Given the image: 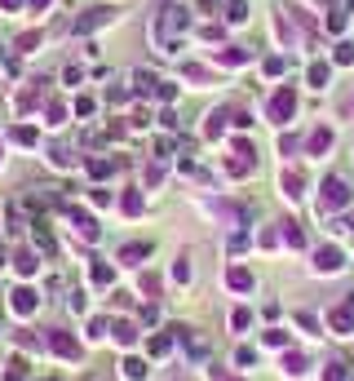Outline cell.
Returning a JSON list of instances; mask_svg holds the SVG:
<instances>
[{"instance_id": "1", "label": "cell", "mask_w": 354, "mask_h": 381, "mask_svg": "<svg viewBox=\"0 0 354 381\" xmlns=\"http://www.w3.org/2000/svg\"><path fill=\"white\" fill-rule=\"evenodd\" d=\"M186 27H191V9H182V5H164L160 14H155V27H151L155 49H160V53H177V49H182Z\"/></svg>"}, {"instance_id": "2", "label": "cell", "mask_w": 354, "mask_h": 381, "mask_svg": "<svg viewBox=\"0 0 354 381\" xmlns=\"http://www.w3.org/2000/svg\"><path fill=\"white\" fill-rule=\"evenodd\" d=\"M323 195H319V209L323 213H337V209H346L350 204V187L341 178H323V187H319Z\"/></svg>"}, {"instance_id": "3", "label": "cell", "mask_w": 354, "mask_h": 381, "mask_svg": "<svg viewBox=\"0 0 354 381\" xmlns=\"http://www.w3.org/2000/svg\"><path fill=\"white\" fill-rule=\"evenodd\" d=\"M292 111H297V94H292V89H275V94H270L266 116L275 120V124H288V120H292Z\"/></svg>"}, {"instance_id": "4", "label": "cell", "mask_w": 354, "mask_h": 381, "mask_svg": "<svg viewBox=\"0 0 354 381\" xmlns=\"http://www.w3.org/2000/svg\"><path fill=\"white\" fill-rule=\"evenodd\" d=\"M49 350H53V355H62V359H80V341L67 337V332H58V328L49 332Z\"/></svg>"}, {"instance_id": "5", "label": "cell", "mask_w": 354, "mask_h": 381, "mask_svg": "<svg viewBox=\"0 0 354 381\" xmlns=\"http://www.w3.org/2000/svg\"><path fill=\"white\" fill-rule=\"evenodd\" d=\"M328 328L332 332H354V297L346 306H337V311H328Z\"/></svg>"}, {"instance_id": "6", "label": "cell", "mask_w": 354, "mask_h": 381, "mask_svg": "<svg viewBox=\"0 0 354 381\" xmlns=\"http://www.w3.org/2000/svg\"><path fill=\"white\" fill-rule=\"evenodd\" d=\"M314 266H319L323 275H337L341 266H346V257H341V248H319V253H314Z\"/></svg>"}, {"instance_id": "7", "label": "cell", "mask_w": 354, "mask_h": 381, "mask_svg": "<svg viewBox=\"0 0 354 381\" xmlns=\"http://www.w3.org/2000/svg\"><path fill=\"white\" fill-rule=\"evenodd\" d=\"M111 18H115L111 9H89L85 18H76V31H80V36H85V31H98V27H107Z\"/></svg>"}, {"instance_id": "8", "label": "cell", "mask_w": 354, "mask_h": 381, "mask_svg": "<svg viewBox=\"0 0 354 381\" xmlns=\"http://www.w3.org/2000/svg\"><path fill=\"white\" fill-rule=\"evenodd\" d=\"M9 306H14V315H23V319H27V315L36 311V293H31V288H14V293H9Z\"/></svg>"}, {"instance_id": "9", "label": "cell", "mask_w": 354, "mask_h": 381, "mask_svg": "<svg viewBox=\"0 0 354 381\" xmlns=\"http://www.w3.org/2000/svg\"><path fill=\"white\" fill-rule=\"evenodd\" d=\"M71 226H76V235H85V239H98V222H93L89 213L71 209Z\"/></svg>"}, {"instance_id": "10", "label": "cell", "mask_w": 354, "mask_h": 381, "mask_svg": "<svg viewBox=\"0 0 354 381\" xmlns=\"http://www.w3.org/2000/svg\"><path fill=\"white\" fill-rule=\"evenodd\" d=\"M328 146H332V129H314L310 142H305V151H310V155H323Z\"/></svg>"}, {"instance_id": "11", "label": "cell", "mask_w": 354, "mask_h": 381, "mask_svg": "<svg viewBox=\"0 0 354 381\" xmlns=\"http://www.w3.org/2000/svg\"><path fill=\"white\" fill-rule=\"evenodd\" d=\"M44 85H49V80H31V89H23V98H18V107H23V111H31L36 102L44 98Z\"/></svg>"}, {"instance_id": "12", "label": "cell", "mask_w": 354, "mask_h": 381, "mask_svg": "<svg viewBox=\"0 0 354 381\" xmlns=\"http://www.w3.org/2000/svg\"><path fill=\"white\" fill-rule=\"evenodd\" d=\"M226 284L235 288V293H248V288H253V275H248L244 266H230V271H226Z\"/></svg>"}, {"instance_id": "13", "label": "cell", "mask_w": 354, "mask_h": 381, "mask_svg": "<svg viewBox=\"0 0 354 381\" xmlns=\"http://www.w3.org/2000/svg\"><path fill=\"white\" fill-rule=\"evenodd\" d=\"M142 257H151V244H124L120 248V262H128V266H137Z\"/></svg>"}, {"instance_id": "14", "label": "cell", "mask_w": 354, "mask_h": 381, "mask_svg": "<svg viewBox=\"0 0 354 381\" xmlns=\"http://www.w3.org/2000/svg\"><path fill=\"white\" fill-rule=\"evenodd\" d=\"M133 85H137V94H155V89H160V80H155L151 71H133Z\"/></svg>"}, {"instance_id": "15", "label": "cell", "mask_w": 354, "mask_h": 381, "mask_svg": "<svg viewBox=\"0 0 354 381\" xmlns=\"http://www.w3.org/2000/svg\"><path fill=\"white\" fill-rule=\"evenodd\" d=\"M217 62H226V67H244V62H248V53L230 44V49H221V53H217Z\"/></svg>"}, {"instance_id": "16", "label": "cell", "mask_w": 354, "mask_h": 381, "mask_svg": "<svg viewBox=\"0 0 354 381\" xmlns=\"http://www.w3.org/2000/svg\"><path fill=\"white\" fill-rule=\"evenodd\" d=\"M9 142H18V146H36V129H27V124L9 129Z\"/></svg>"}, {"instance_id": "17", "label": "cell", "mask_w": 354, "mask_h": 381, "mask_svg": "<svg viewBox=\"0 0 354 381\" xmlns=\"http://www.w3.org/2000/svg\"><path fill=\"white\" fill-rule=\"evenodd\" d=\"M14 271L18 275H36V253H27V248H23V253L14 257Z\"/></svg>"}, {"instance_id": "18", "label": "cell", "mask_w": 354, "mask_h": 381, "mask_svg": "<svg viewBox=\"0 0 354 381\" xmlns=\"http://www.w3.org/2000/svg\"><path fill=\"white\" fill-rule=\"evenodd\" d=\"M120 209H124L128 218H137V213H142V195H137V191H124V200H120Z\"/></svg>"}, {"instance_id": "19", "label": "cell", "mask_w": 354, "mask_h": 381, "mask_svg": "<svg viewBox=\"0 0 354 381\" xmlns=\"http://www.w3.org/2000/svg\"><path fill=\"white\" fill-rule=\"evenodd\" d=\"M284 373L288 377H305V355H288L284 359Z\"/></svg>"}, {"instance_id": "20", "label": "cell", "mask_w": 354, "mask_h": 381, "mask_svg": "<svg viewBox=\"0 0 354 381\" xmlns=\"http://www.w3.org/2000/svg\"><path fill=\"white\" fill-rule=\"evenodd\" d=\"M115 341H120V346H133V341H137V328H133V324H115Z\"/></svg>"}, {"instance_id": "21", "label": "cell", "mask_w": 354, "mask_h": 381, "mask_svg": "<svg viewBox=\"0 0 354 381\" xmlns=\"http://www.w3.org/2000/svg\"><path fill=\"white\" fill-rule=\"evenodd\" d=\"M284 195H288V200L301 195V173H284Z\"/></svg>"}, {"instance_id": "22", "label": "cell", "mask_w": 354, "mask_h": 381, "mask_svg": "<svg viewBox=\"0 0 354 381\" xmlns=\"http://www.w3.org/2000/svg\"><path fill=\"white\" fill-rule=\"evenodd\" d=\"M226 18H230V23H244V18H248L244 0H226Z\"/></svg>"}, {"instance_id": "23", "label": "cell", "mask_w": 354, "mask_h": 381, "mask_svg": "<svg viewBox=\"0 0 354 381\" xmlns=\"http://www.w3.org/2000/svg\"><path fill=\"white\" fill-rule=\"evenodd\" d=\"M49 160L58 164V169H71V164H76V160H71V151H67V146H53V151H49Z\"/></svg>"}, {"instance_id": "24", "label": "cell", "mask_w": 354, "mask_h": 381, "mask_svg": "<svg viewBox=\"0 0 354 381\" xmlns=\"http://www.w3.org/2000/svg\"><path fill=\"white\" fill-rule=\"evenodd\" d=\"M36 44H40V31H27V36H18V53H31Z\"/></svg>"}, {"instance_id": "25", "label": "cell", "mask_w": 354, "mask_h": 381, "mask_svg": "<svg viewBox=\"0 0 354 381\" xmlns=\"http://www.w3.org/2000/svg\"><path fill=\"white\" fill-rule=\"evenodd\" d=\"M310 85H314V89L328 85V67H323V62H314V67H310Z\"/></svg>"}, {"instance_id": "26", "label": "cell", "mask_w": 354, "mask_h": 381, "mask_svg": "<svg viewBox=\"0 0 354 381\" xmlns=\"http://www.w3.org/2000/svg\"><path fill=\"white\" fill-rule=\"evenodd\" d=\"M111 169H115V160H89V173H93V178H107Z\"/></svg>"}, {"instance_id": "27", "label": "cell", "mask_w": 354, "mask_h": 381, "mask_svg": "<svg viewBox=\"0 0 354 381\" xmlns=\"http://www.w3.org/2000/svg\"><path fill=\"white\" fill-rule=\"evenodd\" d=\"M124 373L133 377V381H142V377H146V364H142V359H128V364H124Z\"/></svg>"}, {"instance_id": "28", "label": "cell", "mask_w": 354, "mask_h": 381, "mask_svg": "<svg viewBox=\"0 0 354 381\" xmlns=\"http://www.w3.org/2000/svg\"><path fill=\"white\" fill-rule=\"evenodd\" d=\"M221 120H226V116H221V111H213V116H208V129H204V133L217 137V133H221Z\"/></svg>"}, {"instance_id": "29", "label": "cell", "mask_w": 354, "mask_h": 381, "mask_svg": "<svg viewBox=\"0 0 354 381\" xmlns=\"http://www.w3.org/2000/svg\"><path fill=\"white\" fill-rule=\"evenodd\" d=\"M93 284H111V266H107V262L93 266Z\"/></svg>"}, {"instance_id": "30", "label": "cell", "mask_w": 354, "mask_h": 381, "mask_svg": "<svg viewBox=\"0 0 354 381\" xmlns=\"http://www.w3.org/2000/svg\"><path fill=\"white\" fill-rule=\"evenodd\" d=\"M337 62H341V67H350V62H354V44H337Z\"/></svg>"}, {"instance_id": "31", "label": "cell", "mask_w": 354, "mask_h": 381, "mask_svg": "<svg viewBox=\"0 0 354 381\" xmlns=\"http://www.w3.org/2000/svg\"><path fill=\"white\" fill-rule=\"evenodd\" d=\"M62 116H67V111H62V102H49V120H44V124H62Z\"/></svg>"}, {"instance_id": "32", "label": "cell", "mask_w": 354, "mask_h": 381, "mask_svg": "<svg viewBox=\"0 0 354 381\" xmlns=\"http://www.w3.org/2000/svg\"><path fill=\"white\" fill-rule=\"evenodd\" d=\"M284 239H288V244H292V248H297V244H305V235H301V231H297V226H292V222H288V231H284Z\"/></svg>"}, {"instance_id": "33", "label": "cell", "mask_w": 354, "mask_h": 381, "mask_svg": "<svg viewBox=\"0 0 354 381\" xmlns=\"http://www.w3.org/2000/svg\"><path fill=\"white\" fill-rule=\"evenodd\" d=\"M323 381H346V373H341V364H328V368H323Z\"/></svg>"}, {"instance_id": "34", "label": "cell", "mask_w": 354, "mask_h": 381, "mask_svg": "<svg viewBox=\"0 0 354 381\" xmlns=\"http://www.w3.org/2000/svg\"><path fill=\"white\" fill-rule=\"evenodd\" d=\"M169 346H173L169 337H151V355H164V350H169Z\"/></svg>"}, {"instance_id": "35", "label": "cell", "mask_w": 354, "mask_h": 381, "mask_svg": "<svg viewBox=\"0 0 354 381\" xmlns=\"http://www.w3.org/2000/svg\"><path fill=\"white\" fill-rule=\"evenodd\" d=\"M142 293L155 297V293H160V280H155V275H142Z\"/></svg>"}, {"instance_id": "36", "label": "cell", "mask_w": 354, "mask_h": 381, "mask_svg": "<svg viewBox=\"0 0 354 381\" xmlns=\"http://www.w3.org/2000/svg\"><path fill=\"white\" fill-rule=\"evenodd\" d=\"M173 275H177V284H186V280H191V266H186V257L177 262V271H173Z\"/></svg>"}, {"instance_id": "37", "label": "cell", "mask_w": 354, "mask_h": 381, "mask_svg": "<svg viewBox=\"0 0 354 381\" xmlns=\"http://www.w3.org/2000/svg\"><path fill=\"white\" fill-rule=\"evenodd\" d=\"M18 5H23V0H0V9H18Z\"/></svg>"}, {"instance_id": "38", "label": "cell", "mask_w": 354, "mask_h": 381, "mask_svg": "<svg viewBox=\"0 0 354 381\" xmlns=\"http://www.w3.org/2000/svg\"><path fill=\"white\" fill-rule=\"evenodd\" d=\"M31 5H36V9H44V5H49V0H31Z\"/></svg>"}, {"instance_id": "39", "label": "cell", "mask_w": 354, "mask_h": 381, "mask_svg": "<svg viewBox=\"0 0 354 381\" xmlns=\"http://www.w3.org/2000/svg\"><path fill=\"white\" fill-rule=\"evenodd\" d=\"M0 262H5V248H0Z\"/></svg>"}]
</instances>
